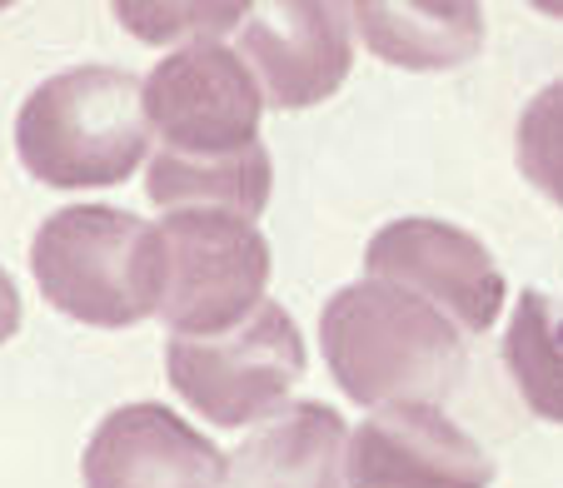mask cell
<instances>
[{"instance_id": "cell-1", "label": "cell", "mask_w": 563, "mask_h": 488, "mask_svg": "<svg viewBox=\"0 0 563 488\" xmlns=\"http://www.w3.org/2000/svg\"><path fill=\"white\" fill-rule=\"evenodd\" d=\"M319 344L334 384L364 409L439 403L464 374V334L384 279L344 285L319 314Z\"/></svg>"}, {"instance_id": "cell-2", "label": "cell", "mask_w": 563, "mask_h": 488, "mask_svg": "<svg viewBox=\"0 0 563 488\" xmlns=\"http://www.w3.org/2000/svg\"><path fill=\"white\" fill-rule=\"evenodd\" d=\"M145 80L115 65H75L25 96L15 149L35 180L55 190L120 185L145 159Z\"/></svg>"}, {"instance_id": "cell-3", "label": "cell", "mask_w": 563, "mask_h": 488, "mask_svg": "<svg viewBox=\"0 0 563 488\" xmlns=\"http://www.w3.org/2000/svg\"><path fill=\"white\" fill-rule=\"evenodd\" d=\"M31 269L60 314L130 330L159 314L165 299V240L150 220L110 204H70L35 230Z\"/></svg>"}, {"instance_id": "cell-4", "label": "cell", "mask_w": 563, "mask_h": 488, "mask_svg": "<svg viewBox=\"0 0 563 488\" xmlns=\"http://www.w3.org/2000/svg\"><path fill=\"white\" fill-rule=\"evenodd\" d=\"M305 334L289 319V309L269 304V299H260L230 330L175 334L165 350L175 393L220 429L279 414L289 389L305 379Z\"/></svg>"}, {"instance_id": "cell-5", "label": "cell", "mask_w": 563, "mask_h": 488, "mask_svg": "<svg viewBox=\"0 0 563 488\" xmlns=\"http://www.w3.org/2000/svg\"><path fill=\"white\" fill-rule=\"evenodd\" d=\"M165 240V299L159 319L175 334H220L265 299L269 244L240 214L175 210L159 224Z\"/></svg>"}, {"instance_id": "cell-6", "label": "cell", "mask_w": 563, "mask_h": 488, "mask_svg": "<svg viewBox=\"0 0 563 488\" xmlns=\"http://www.w3.org/2000/svg\"><path fill=\"white\" fill-rule=\"evenodd\" d=\"M260 96L245 55L220 41H190L150 70L145 120L165 135V149L180 155H224L255 145Z\"/></svg>"}, {"instance_id": "cell-7", "label": "cell", "mask_w": 563, "mask_h": 488, "mask_svg": "<svg viewBox=\"0 0 563 488\" xmlns=\"http://www.w3.org/2000/svg\"><path fill=\"white\" fill-rule=\"evenodd\" d=\"M369 279L434 304L459 334L489 330L504 309V275L468 230L444 220H394L364 249Z\"/></svg>"}, {"instance_id": "cell-8", "label": "cell", "mask_w": 563, "mask_h": 488, "mask_svg": "<svg viewBox=\"0 0 563 488\" xmlns=\"http://www.w3.org/2000/svg\"><path fill=\"white\" fill-rule=\"evenodd\" d=\"M350 488H489L494 458L439 403L374 409L344 444Z\"/></svg>"}, {"instance_id": "cell-9", "label": "cell", "mask_w": 563, "mask_h": 488, "mask_svg": "<svg viewBox=\"0 0 563 488\" xmlns=\"http://www.w3.org/2000/svg\"><path fill=\"white\" fill-rule=\"evenodd\" d=\"M350 11L324 0L265 5L245 21V65L265 106L305 110L330 100L350 75Z\"/></svg>"}, {"instance_id": "cell-10", "label": "cell", "mask_w": 563, "mask_h": 488, "mask_svg": "<svg viewBox=\"0 0 563 488\" xmlns=\"http://www.w3.org/2000/svg\"><path fill=\"white\" fill-rule=\"evenodd\" d=\"M86 488H220L224 454L165 403H125L86 444Z\"/></svg>"}, {"instance_id": "cell-11", "label": "cell", "mask_w": 563, "mask_h": 488, "mask_svg": "<svg viewBox=\"0 0 563 488\" xmlns=\"http://www.w3.org/2000/svg\"><path fill=\"white\" fill-rule=\"evenodd\" d=\"M344 419L330 403H285L240 454L224 458L220 488H344Z\"/></svg>"}, {"instance_id": "cell-12", "label": "cell", "mask_w": 563, "mask_h": 488, "mask_svg": "<svg viewBox=\"0 0 563 488\" xmlns=\"http://www.w3.org/2000/svg\"><path fill=\"white\" fill-rule=\"evenodd\" d=\"M364 45L399 70H454L484 45V11L468 0H415V5H350Z\"/></svg>"}, {"instance_id": "cell-13", "label": "cell", "mask_w": 563, "mask_h": 488, "mask_svg": "<svg viewBox=\"0 0 563 488\" xmlns=\"http://www.w3.org/2000/svg\"><path fill=\"white\" fill-rule=\"evenodd\" d=\"M269 149L240 145L224 155H180V149H159L150 159V200L165 210H220L240 214L255 224V214L269 204Z\"/></svg>"}, {"instance_id": "cell-14", "label": "cell", "mask_w": 563, "mask_h": 488, "mask_svg": "<svg viewBox=\"0 0 563 488\" xmlns=\"http://www.w3.org/2000/svg\"><path fill=\"white\" fill-rule=\"evenodd\" d=\"M504 364L533 414L563 424V299L523 289L504 334Z\"/></svg>"}, {"instance_id": "cell-15", "label": "cell", "mask_w": 563, "mask_h": 488, "mask_svg": "<svg viewBox=\"0 0 563 488\" xmlns=\"http://www.w3.org/2000/svg\"><path fill=\"white\" fill-rule=\"evenodd\" d=\"M519 170L529 175L533 190H543L553 204H563V80L543 86L519 115Z\"/></svg>"}, {"instance_id": "cell-16", "label": "cell", "mask_w": 563, "mask_h": 488, "mask_svg": "<svg viewBox=\"0 0 563 488\" xmlns=\"http://www.w3.org/2000/svg\"><path fill=\"white\" fill-rule=\"evenodd\" d=\"M115 15L140 41H175V35L205 41L214 31L240 25V15H250V11L245 5H135V0H125V5H115Z\"/></svg>"}, {"instance_id": "cell-17", "label": "cell", "mask_w": 563, "mask_h": 488, "mask_svg": "<svg viewBox=\"0 0 563 488\" xmlns=\"http://www.w3.org/2000/svg\"><path fill=\"white\" fill-rule=\"evenodd\" d=\"M21 330V295H15V279L0 269V344Z\"/></svg>"}]
</instances>
